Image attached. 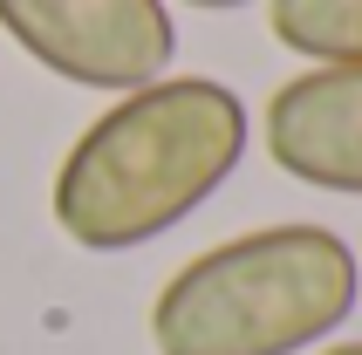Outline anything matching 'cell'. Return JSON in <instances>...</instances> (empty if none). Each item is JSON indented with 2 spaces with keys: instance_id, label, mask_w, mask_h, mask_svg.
I'll use <instances>...</instances> for the list:
<instances>
[{
  "instance_id": "cell-1",
  "label": "cell",
  "mask_w": 362,
  "mask_h": 355,
  "mask_svg": "<svg viewBox=\"0 0 362 355\" xmlns=\"http://www.w3.org/2000/svg\"><path fill=\"white\" fill-rule=\"evenodd\" d=\"M253 117L212 76H158L117 96L55 171L48 212L82 253H130L199 212L240 171Z\"/></svg>"
},
{
  "instance_id": "cell-2",
  "label": "cell",
  "mask_w": 362,
  "mask_h": 355,
  "mask_svg": "<svg viewBox=\"0 0 362 355\" xmlns=\"http://www.w3.org/2000/svg\"><path fill=\"white\" fill-rule=\"evenodd\" d=\"M362 301V260L328 226H260L219 239L151 301L158 355H308Z\"/></svg>"
},
{
  "instance_id": "cell-3",
  "label": "cell",
  "mask_w": 362,
  "mask_h": 355,
  "mask_svg": "<svg viewBox=\"0 0 362 355\" xmlns=\"http://www.w3.org/2000/svg\"><path fill=\"white\" fill-rule=\"evenodd\" d=\"M0 28L48 76L110 96L158 82L178 55V21L164 0H0Z\"/></svg>"
},
{
  "instance_id": "cell-4",
  "label": "cell",
  "mask_w": 362,
  "mask_h": 355,
  "mask_svg": "<svg viewBox=\"0 0 362 355\" xmlns=\"http://www.w3.org/2000/svg\"><path fill=\"white\" fill-rule=\"evenodd\" d=\"M267 158L294 185L362 198V62L301 69L267 96Z\"/></svg>"
},
{
  "instance_id": "cell-5",
  "label": "cell",
  "mask_w": 362,
  "mask_h": 355,
  "mask_svg": "<svg viewBox=\"0 0 362 355\" xmlns=\"http://www.w3.org/2000/svg\"><path fill=\"white\" fill-rule=\"evenodd\" d=\"M267 28L287 55H308V69L362 62V0H267Z\"/></svg>"
},
{
  "instance_id": "cell-6",
  "label": "cell",
  "mask_w": 362,
  "mask_h": 355,
  "mask_svg": "<svg viewBox=\"0 0 362 355\" xmlns=\"http://www.w3.org/2000/svg\"><path fill=\"white\" fill-rule=\"evenodd\" d=\"M171 7V0H164ZM185 7H212V14H233V7H253V0H185Z\"/></svg>"
},
{
  "instance_id": "cell-7",
  "label": "cell",
  "mask_w": 362,
  "mask_h": 355,
  "mask_svg": "<svg viewBox=\"0 0 362 355\" xmlns=\"http://www.w3.org/2000/svg\"><path fill=\"white\" fill-rule=\"evenodd\" d=\"M322 355H362V342H335V349H322Z\"/></svg>"
}]
</instances>
